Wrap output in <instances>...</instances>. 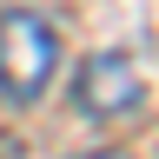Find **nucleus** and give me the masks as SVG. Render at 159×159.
Returning a JSON list of instances; mask_svg holds the SVG:
<instances>
[{"mask_svg": "<svg viewBox=\"0 0 159 159\" xmlns=\"http://www.w3.org/2000/svg\"><path fill=\"white\" fill-rule=\"evenodd\" d=\"M139 66L126 53H93L86 66H80L73 80V99H80V113H93V119H119V113H133L139 106Z\"/></svg>", "mask_w": 159, "mask_h": 159, "instance_id": "2", "label": "nucleus"}, {"mask_svg": "<svg viewBox=\"0 0 159 159\" xmlns=\"http://www.w3.org/2000/svg\"><path fill=\"white\" fill-rule=\"evenodd\" d=\"M60 66V40L40 13L13 7L0 13V93L13 99V106H33L40 93H47V80Z\"/></svg>", "mask_w": 159, "mask_h": 159, "instance_id": "1", "label": "nucleus"}, {"mask_svg": "<svg viewBox=\"0 0 159 159\" xmlns=\"http://www.w3.org/2000/svg\"><path fill=\"white\" fill-rule=\"evenodd\" d=\"M86 159H126V152H86Z\"/></svg>", "mask_w": 159, "mask_h": 159, "instance_id": "3", "label": "nucleus"}]
</instances>
